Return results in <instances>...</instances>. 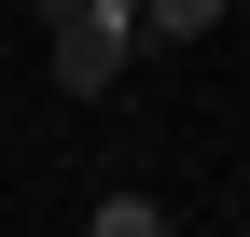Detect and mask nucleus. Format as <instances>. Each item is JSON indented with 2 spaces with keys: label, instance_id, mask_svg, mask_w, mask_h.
<instances>
[{
  "label": "nucleus",
  "instance_id": "nucleus-1",
  "mask_svg": "<svg viewBox=\"0 0 250 237\" xmlns=\"http://www.w3.org/2000/svg\"><path fill=\"white\" fill-rule=\"evenodd\" d=\"M139 14H153V0H42V28H56V84L98 98V84L125 70V42H139Z\"/></svg>",
  "mask_w": 250,
  "mask_h": 237
},
{
  "label": "nucleus",
  "instance_id": "nucleus-2",
  "mask_svg": "<svg viewBox=\"0 0 250 237\" xmlns=\"http://www.w3.org/2000/svg\"><path fill=\"white\" fill-rule=\"evenodd\" d=\"M139 28H153V42H195V28H223V0H153Z\"/></svg>",
  "mask_w": 250,
  "mask_h": 237
}]
</instances>
